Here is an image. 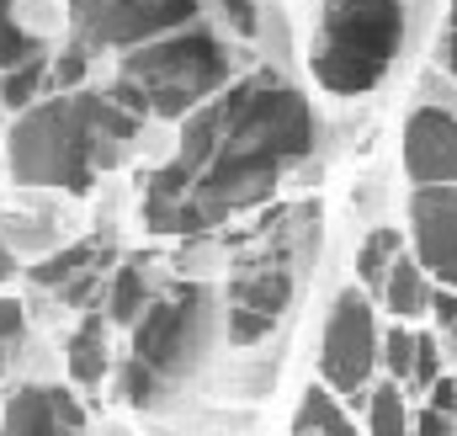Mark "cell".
Here are the masks:
<instances>
[{"label": "cell", "mask_w": 457, "mask_h": 436, "mask_svg": "<svg viewBox=\"0 0 457 436\" xmlns=\"http://www.w3.org/2000/svg\"><path fill=\"white\" fill-rule=\"evenodd\" d=\"M314 107L277 70L234 75L187 112L176 155L144 181L138 214L154 234L203 239L234 214L271 203V192L314 155Z\"/></svg>", "instance_id": "6da1fadb"}, {"label": "cell", "mask_w": 457, "mask_h": 436, "mask_svg": "<svg viewBox=\"0 0 457 436\" xmlns=\"http://www.w3.org/2000/svg\"><path fill=\"white\" fill-rule=\"evenodd\" d=\"M144 138V117L107 91H43V102L16 112L5 133V165L21 187H59L86 197L102 171H117Z\"/></svg>", "instance_id": "7a4b0ae2"}, {"label": "cell", "mask_w": 457, "mask_h": 436, "mask_svg": "<svg viewBox=\"0 0 457 436\" xmlns=\"http://www.w3.org/2000/svg\"><path fill=\"white\" fill-rule=\"evenodd\" d=\"M239 54L228 48V32H213L203 21H187L165 38H149L138 48H122L107 96L138 117H187L197 102H208L219 86L234 80Z\"/></svg>", "instance_id": "3957f363"}, {"label": "cell", "mask_w": 457, "mask_h": 436, "mask_svg": "<svg viewBox=\"0 0 457 436\" xmlns=\"http://www.w3.org/2000/svg\"><path fill=\"white\" fill-rule=\"evenodd\" d=\"M320 250V203H298L282 208L277 223L266 218L255 245L234 261L228 277V340L234 346H255L261 335L293 309L303 272Z\"/></svg>", "instance_id": "277c9868"}, {"label": "cell", "mask_w": 457, "mask_h": 436, "mask_svg": "<svg viewBox=\"0 0 457 436\" xmlns=\"http://www.w3.org/2000/svg\"><path fill=\"white\" fill-rule=\"evenodd\" d=\"M404 0H325L314 32V80L330 96H367L383 86L404 48Z\"/></svg>", "instance_id": "5b68a950"}, {"label": "cell", "mask_w": 457, "mask_h": 436, "mask_svg": "<svg viewBox=\"0 0 457 436\" xmlns=\"http://www.w3.org/2000/svg\"><path fill=\"white\" fill-rule=\"evenodd\" d=\"M133 362L154 373V383L165 394H176L181 383H192L219 340V293L208 282H181L160 298L144 304V314L133 320Z\"/></svg>", "instance_id": "8992f818"}, {"label": "cell", "mask_w": 457, "mask_h": 436, "mask_svg": "<svg viewBox=\"0 0 457 436\" xmlns=\"http://www.w3.org/2000/svg\"><path fill=\"white\" fill-rule=\"evenodd\" d=\"M203 16V0H70V38L86 54H122Z\"/></svg>", "instance_id": "52a82bcc"}, {"label": "cell", "mask_w": 457, "mask_h": 436, "mask_svg": "<svg viewBox=\"0 0 457 436\" xmlns=\"http://www.w3.org/2000/svg\"><path fill=\"white\" fill-rule=\"evenodd\" d=\"M378 367V314H372V298L367 288H345L341 298L330 304V320H325V340H320V378L356 399L367 389Z\"/></svg>", "instance_id": "ba28073f"}, {"label": "cell", "mask_w": 457, "mask_h": 436, "mask_svg": "<svg viewBox=\"0 0 457 436\" xmlns=\"http://www.w3.org/2000/svg\"><path fill=\"white\" fill-rule=\"evenodd\" d=\"M112 261V239H75L64 250H48L37 266H27V282H32V293H48L64 309H96L107 293Z\"/></svg>", "instance_id": "9c48e42d"}, {"label": "cell", "mask_w": 457, "mask_h": 436, "mask_svg": "<svg viewBox=\"0 0 457 436\" xmlns=\"http://www.w3.org/2000/svg\"><path fill=\"white\" fill-rule=\"evenodd\" d=\"M410 239L415 261L431 282L457 288V181L415 187L410 197Z\"/></svg>", "instance_id": "30bf717a"}, {"label": "cell", "mask_w": 457, "mask_h": 436, "mask_svg": "<svg viewBox=\"0 0 457 436\" xmlns=\"http://www.w3.org/2000/svg\"><path fill=\"white\" fill-rule=\"evenodd\" d=\"M404 176L415 187L457 181V107L426 102L404 122Z\"/></svg>", "instance_id": "8fae6325"}, {"label": "cell", "mask_w": 457, "mask_h": 436, "mask_svg": "<svg viewBox=\"0 0 457 436\" xmlns=\"http://www.w3.org/2000/svg\"><path fill=\"white\" fill-rule=\"evenodd\" d=\"M0 426L5 432H80L86 426V410L70 389L59 383H21L5 394V410H0Z\"/></svg>", "instance_id": "7c38bea8"}, {"label": "cell", "mask_w": 457, "mask_h": 436, "mask_svg": "<svg viewBox=\"0 0 457 436\" xmlns=\"http://www.w3.org/2000/svg\"><path fill=\"white\" fill-rule=\"evenodd\" d=\"M107 330L112 320L102 314V304L96 309H86V320L70 330V346H64V362H70V378L80 383V389H96L107 373H112V351H107Z\"/></svg>", "instance_id": "4fadbf2b"}, {"label": "cell", "mask_w": 457, "mask_h": 436, "mask_svg": "<svg viewBox=\"0 0 457 436\" xmlns=\"http://www.w3.org/2000/svg\"><path fill=\"white\" fill-rule=\"evenodd\" d=\"M378 298L388 304V314L394 320H415V314H426V304H431V277L420 272V261L415 256H394L388 261V272H383V288H378Z\"/></svg>", "instance_id": "5bb4252c"}, {"label": "cell", "mask_w": 457, "mask_h": 436, "mask_svg": "<svg viewBox=\"0 0 457 436\" xmlns=\"http://www.w3.org/2000/svg\"><path fill=\"white\" fill-rule=\"evenodd\" d=\"M144 304H149V277H144V261H122V266H112L107 293H102L107 320L128 330L138 314H144Z\"/></svg>", "instance_id": "9a60e30c"}, {"label": "cell", "mask_w": 457, "mask_h": 436, "mask_svg": "<svg viewBox=\"0 0 457 436\" xmlns=\"http://www.w3.org/2000/svg\"><path fill=\"white\" fill-rule=\"evenodd\" d=\"M43 75H48V48H37V54H27L21 64L0 70V112L32 107V102L43 96Z\"/></svg>", "instance_id": "2e32d148"}, {"label": "cell", "mask_w": 457, "mask_h": 436, "mask_svg": "<svg viewBox=\"0 0 457 436\" xmlns=\"http://www.w3.org/2000/svg\"><path fill=\"white\" fill-rule=\"evenodd\" d=\"M404 250V234L399 229H372L367 239H361V250H356V282L367 288V293H378L383 288V272H388V261Z\"/></svg>", "instance_id": "e0dca14e"}, {"label": "cell", "mask_w": 457, "mask_h": 436, "mask_svg": "<svg viewBox=\"0 0 457 436\" xmlns=\"http://www.w3.org/2000/svg\"><path fill=\"white\" fill-rule=\"evenodd\" d=\"M336 399L341 394L330 383L325 389H309L303 405H298V415H293V432H351V415H345Z\"/></svg>", "instance_id": "ac0fdd59"}, {"label": "cell", "mask_w": 457, "mask_h": 436, "mask_svg": "<svg viewBox=\"0 0 457 436\" xmlns=\"http://www.w3.org/2000/svg\"><path fill=\"white\" fill-rule=\"evenodd\" d=\"M367 394V432L378 436H399L410 426V410H404V394H399V383L388 378V383H378V389H361Z\"/></svg>", "instance_id": "d6986e66"}, {"label": "cell", "mask_w": 457, "mask_h": 436, "mask_svg": "<svg viewBox=\"0 0 457 436\" xmlns=\"http://www.w3.org/2000/svg\"><path fill=\"white\" fill-rule=\"evenodd\" d=\"M117 394H122V405H133V410H165V405H170V394L154 383V373L138 367L133 356L117 362Z\"/></svg>", "instance_id": "ffe728a7"}, {"label": "cell", "mask_w": 457, "mask_h": 436, "mask_svg": "<svg viewBox=\"0 0 457 436\" xmlns=\"http://www.w3.org/2000/svg\"><path fill=\"white\" fill-rule=\"evenodd\" d=\"M43 43L32 38V27L16 16V0H0V70H11V64H21L27 54H37Z\"/></svg>", "instance_id": "44dd1931"}, {"label": "cell", "mask_w": 457, "mask_h": 436, "mask_svg": "<svg viewBox=\"0 0 457 436\" xmlns=\"http://www.w3.org/2000/svg\"><path fill=\"white\" fill-rule=\"evenodd\" d=\"M21 346H27V304H16V298H0V378L16 367Z\"/></svg>", "instance_id": "7402d4cb"}, {"label": "cell", "mask_w": 457, "mask_h": 436, "mask_svg": "<svg viewBox=\"0 0 457 436\" xmlns=\"http://www.w3.org/2000/svg\"><path fill=\"white\" fill-rule=\"evenodd\" d=\"M86 75H91V54H86L80 43H70L64 54H54V59H48L43 91H75V86H86Z\"/></svg>", "instance_id": "603a6c76"}, {"label": "cell", "mask_w": 457, "mask_h": 436, "mask_svg": "<svg viewBox=\"0 0 457 436\" xmlns=\"http://www.w3.org/2000/svg\"><path fill=\"white\" fill-rule=\"evenodd\" d=\"M410 356H415V330H404L399 320H394L388 335H378V362L388 367L394 383H404V378H410Z\"/></svg>", "instance_id": "cb8c5ba5"}, {"label": "cell", "mask_w": 457, "mask_h": 436, "mask_svg": "<svg viewBox=\"0 0 457 436\" xmlns=\"http://www.w3.org/2000/svg\"><path fill=\"white\" fill-rule=\"evenodd\" d=\"M203 5H208V16H219V27L234 32V38H255V32H261L255 0H203Z\"/></svg>", "instance_id": "d4e9b609"}, {"label": "cell", "mask_w": 457, "mask_h": 436, "mask_svg": "<svg viewBox=\"0 0 457 436\" xmlns=\"http://www.w3.org/2000/svg\"><path fill=\"white\" fill-rule=\"evenodd\" d=\"M436 373H442V335L420 330V335H415V356H410V378H404V383L426 389V383H431Z\"/></svg>", "instance_id": "484cf974"}, {"label": "cell", "mask_w": 457, "mask_h": 436, "mask_svg": "<svg viewBox=\"0 0 457 436\" xmlns=\"http://www.w3.org/2000/svg\"><path fill=\"white\" fill-rule=\"evenodd\" d=\"M431 314H436V335L457 346V288H431V304H426Z\"/></svg>", "instance_id": "4316f807"}, {"label": "cell", "mask_w": 457, "mask_h": 436, "mask_svg": "<svg viewBox=\"0 0 457 436\" xmlns=\"http://www.w3.org/2000/svg\"><path fill=\"white\" fill-rule=\"evenodd\" d=\"M410 426H415V432H426V436H453V432H457V415L436 410V405H426V410H420Z\"/></svg>", "instance_id": "83f0119b"}, {"label": "cell", "mask_w": 457, "mask_h": 436, "mask_svg": "<svg viewBox=\"0 0 457 436\" xmlns=\"http://www.w3.org/2000/svg\"><path fill=\"white\" fill-rule=\"evenodd\" d=\"M436 59L447 64V75H453V80H457V27H453V32H447V38H442V43H436Z\"/></svg>", "instance_id": "f1b7e54d"}, {"label": "cell", "mask_w": 457, "mask_h": 436, "mask_svg": "<svg viewBox=\"0 0 457 436\" xmlns=\"http://www.w3.org/2000/svg\"><path fill=\"white\" fill-rule=\"evenodd\" d=\"M11 277H16V250L0 239V282H11Z\"/></svg>", "instance_id": "f546056e"}, {"label": "cell", "mask_w": 457, "mask_h": 436, "mask_svg": "<svg viewBox=\"0 0 457 436\" xmlns=\"http://www.w3.org/2000/svg\"><path fill=\"white\" fill-rule=\"evenodd\" d=\"M453 27H457V0H453Z\"/></svg>", "instance_id": "4dcf8cb0"}]
</instances>
